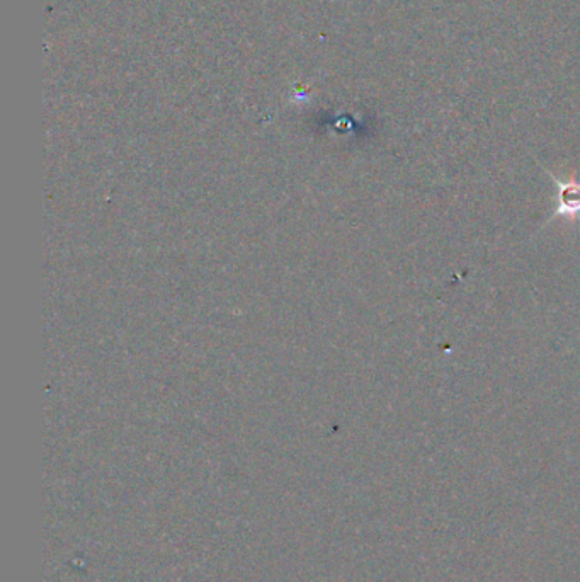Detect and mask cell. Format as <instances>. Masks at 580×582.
Masks as SVG:
<instances>
[{
  "instance_id": "cell-1",
  "label": "cell",
  "mask_w": 580,
  "mask_h": 582,
  "mask_svg": "<svg viewBox=\"0 0 580 582\" xmlns=\"http://www.w3.org/2000/svg\"><path fill=\"white\" fill-rule=\"evenodd\" d=\"M548 176L557 183L558 189H560L558 206L551 213V218L560 217V215L570 218V220L580 218V183H577V181H560L551 172H548Z\"/></svg>"
}]
</instances>
